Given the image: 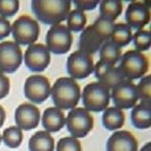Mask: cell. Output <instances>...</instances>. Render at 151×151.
<instances>
[{
    "instance_id": "277c9868",
    "label": "cell",
    "mask_w": 151,
    "mask_h": 151,
    "mask_svg": "<svg viewBox=\"0 0 151 151\" xmlns=\"http://www.w3.org/2000/svg\"><path fill=\"white\" fill-rule=\"evenodd\" d=\"M110 89L99 82H92L84 87L82 92V102L84 109L92 112H102L110 103Z\"/></svg>"
},
{
    "instance_id": "7c38bea8",
    "label": "cell",
    "mask_w": 151,
    "mask_h": 151,
    "mask_svg": "<svg viewBox=\"0 0 151 151\" xmlns=\"http://www.w3.org/2000/svg\"><path fill=\"white\" fill-rule=\"evenodd\" d=\"M24 63L33 73H43L50 64V51L43 44L30 45L24 52Z\"/></svg>"
},
{
    "instance_id": "cb8c5ba5",
    "label": "cell",
    "mask_w": 151,
    "mask_h": 151,
    "mask_svg": "<svg viewBox=\"0 0 151 151\" xmlns=\"http://www.w3.org/2000/svg\"><path fill=\"white\" fill-rule=\"evenodd\" d=\"M99 58L101 62L115 66L122 58V48L111 41H106L99 49Z\"/></svg>"
},
{
    "instance_id": "8d00e7d4",
    "label": "cell",
    "mask_w": 151,
    "mask_h": 151,
    "mask_svg": "<svg viewBox=\"0 0 151 151\" xmlns=\"http://www.w3.org/2000/svg\"><path fill=\"white\" fill-rule=\"evenodd\" d=\"M1 140H2V136H1V133H0V144H1Z\"/></svg>"
},
{
    "instance_id": "8992f818",
    "label": "cell",
    "mask_w": 151,
    "mask_h": 151,
    "mask_svg": "<svg viewBox=\"0 0 151 151\" xmlns=\"http://www.w3.org/2000/svg\"><path fill=\"white\" fill-rule=\"evenodd\" d=\"M68 132L73 138L85 137L94 127V118L84 108H75L70 110L65 120Z\"/></svg>"
},
{
    "instance_id": "7a4b0ae2",
    "label": "cell",
    "mask_w": 151,
    "mask_h": 151,
    "mask_svg": "<svg viewBox=\"0 0 151 151\" xmlns=\"http://www.w3.org/2000/svg\"><path fill=\"white\" fill-rule=\"evenodd\" d=\"M50 94L55 108L62 111L75 109L81 98L80 85L70 77L58 79L50 89Z\"/></svg>"
},
{
    "instance_id": "1f68e13d",
    "label": "cell",
    "mask_w": 151,
    "mask_h": 151,
    "mask_svg": "<svg viewBox=\"0 0 151 151\" xmlns=\"http://www.w3.org/2000/svg\"><path fill=\"white\" fill-rule=\"evenodd\" d=\"M73 2L76 6V8H77V10L84 12V11H91V10L95 9L100 3V1L99 0H93V1H82V0H79L78 1V0H75Z\"/></svg>"
},
{
    "instance_id": "836d02e7",
    "label": "cell",
    "mask_w": 151,
    "mask_h": 151,
    "mask_svg": "<svg viewBox=\"0 0 151 151\" xmlns=\"http://www.w3.org/2000/svg\"><path fill=\"white\" fill-rule=\"evenodd\" d=\"M10 92V80L0 71V100L6 97Z\"/></svg>"
},
{
    "instance_id": "5b68a950",
    "label": "cell",
    "mask_w": 151,
    "mask_h": 151,
    "mask_svg": "<svg viewBox=\"0 0 151 151\" xmlns=\"http://www.w3.org/2000/svg\"><path fill=\"white\" fill-rule=\"evenodd\" d=\"M12 35L17 45H33L40 35L38 22L28 15L19 16L12 24Z\"/></svg>"
},
{
    "instance_id": "ffe728a7",
    "label": "cell",
    "mask_w": 151,
    "mask_h": 151,
    "mask_svg": "<svg viewBox=\"0 0 151 151\" xmlns=\"http://www.w3.org/2000/svg\"><path fill=\"white\" fill-rule=\"evenodd\" d=\"M126 116L124 111L116 106L106 108L102 115V124L103 127L109 131L120 129L124 124Z\"/></svg>"
},
{
    "instance_id": "e0dca14e",
    "label": "cell",
    "mask_w": 151,
    "mask_h": 151,
    "mask_svg": "<svg viewBox=\"0 0 151 151\" xmlns=\"http://www.w3.org/2000/svg\"><path fill=\"white\" fill-rule=\"evenodd\" d=\"M103 40L99 36L96 30L94 29L92 24L87 28H84V30L81 32L80 38H79V50L86 52L88 54H94L103 45Z\"/></svg>"
},
{
    "instance_id": "d6986e66",
    "label": "cell",
    "mask_w": 151,
    "mask_h": 151,
    "mask_svg": "<svg viewBox=\"0 0 151 151\" xmlns=\"http://www.w3.org/2000/svg\"><path fill=\"white\" fill-rule=\"evenodd\" d=\"M131 124L136 129H149L151 127V103L140 102L135 104L131 112Z\"/></svg>"
},
{
    "instance_id": "9a60e30c",
    "label": "cell",
    "mask_w": 151,
    "mask_h": 151,
    "mask_svg": "<svg viewBox=\"0 0 151 151\" xmlns=\"http://www.w3.org/2000/svg\"><path fill=\"white\" fill-rule=\"evenodd\" d=\"M94 71L98 82L104 85L105 87H108L109 89H113L124 80V77L120 73L118 67L105 64L101 61L94 65Z\"/></svg>"
},
{
    "instance_id": "83f0119b",
    "label": "cell",
    "mask_w": 151,
    "mask_h": 151,
    "mask_svg": "<svg viewBox=\"0 0 151 151\" xmlns=\"http://www.w3.org/2000/svg\"><path fill=\"white\" fill-rule=\"evenodd\" d=\"M138 98L140 102L151 103V76L147 75L140 79L138 85H136Z\"/></svg>"
},
{
    "instance_id": "44dd1931",
    "label": "cell",
    "mask_w": 151,
    "mask_h": 151,
    "mask_svg": "<svg viewBox=\"0 0 151 151\" xmlns=\"http://www.w3.org/2000/svg\"><path fill=\"white\" fill-rule=\"evenodd\" d=\"M30 151H53L54 139L47 131H37L29 139Z\"/></svg>"
},
{
    "instance_id": "5bb4252c",
    "label": "cell",
    "mask_w": 151,
    "mask_h": 151,
    "mask_svg": "<svg viewBox=\"0 0 151 151\" xmlns=\"http://www.w3.org/2000/svg\"><path fill=\"white\" fill-rule=\"evenodd\" d=\"M41 118V113L36 105L31 103H22L15 111V122L16 127L20 130H30L35 129L38 126Z\"/></svg>"
},
{
    "instance_id": "d4e9b609",
    "label": "cell",
    "mask_w": 151,
    "mask_h": 151,
    "mask_svg": "<svg viewBox=\"0 0 151 151\" xmlns=\"http://www.w3.org/2000/svg\"><path fill=\"white\" fill-rule=\"evenodd\" d=\"M67 29L70 32H82L85 28V24L87 22V17L84 12L79 11V10H73L68 14L67 18Z\"/></svg>"
},
{
    "instance_id": "484cf974",
    "label": "cell",
    "mask_w": 151,
    "mask_h": 151,
    "mask_svg": "<svg viewBox=\"0 0 151 151\" xmlns=\"http://www.w3.org/2000/svg\"><path fill=\"white\" fill-rule=\"evenodd\" d=\"M22 138H24L22 131L18 127H16V126L9 127L3 131L2 140L9 148H12V149L18 148L22 143Z\"/></svg>"
},
{
    "instance_id": "2e32d148",
    "label": "cell",
    "mask_w": 151,
    "mask_h": 151,
    "mask_svg": "<svg viewBox=\"0 0 151 151\" xmlns=\"http://www.w3.org/2000/svg\"><path fill=\"white\" fill-rule=\"evenodd\" d=\"M106 151H138V142L129 131H116L106 142Z\"/></svg>"
},
{
    "instance_id": "ba28073f",
    "label": "cell",
    "mask_w": 151,
    "mask_h": 151,
    "mask_svg": "<svg viewBox=\"0 0 151 151\" xmlns=\"http://www.w3.org/2000/svg\"><path fill=\"white\" fill-rule=\"evenodd\" d=\"M66 67L70 78L73 80L85 79L94 71L93 57L86 52L77 50L68 57Z\"/></svg>"
},
{
    "instance_id": "4fadbf2b",
    "label": "cell",
    "mask_w": 151,
    "mask_h": 151,
    "mask_svg": "<svg viewBox=\"0 0 151 151\" xmlns=\"http://www.w3.org/2000/svg\"><path fill=\"white\" fill-rule=\"evenodd\" d=\"M124 17L131 29L142 30L150 22V9L146 2H131L126 10Z\"/></svg>"
},
{
    "instance_id": "4dcf8cb0",
    "label": "cell",
    "mask_w": 151,
    "mask_h": 151,
    "mask_svg": "<svg viewBox=\"0 0 151 151\" xmlns=\"http://www.w3.org/2000/svg\"><path fill=\"white\" fill-rule=\"evenodd\" d=\"M57 151H82L81 143L73 137H63L58 142Z\"/></svg>"
},
{
    "instance_id": "d590c367",
    "label": "cell",
    "mask_w": 151,
    "mask_h": 151,
    "mask_svg": "<svg viewBox=\"0 0 151 151\" xmlns=\"http://www.w3.org/2000/svg\"><path fill=\"white\" fill-rule=\"evenodd\" d=\"M139 151H151V143H147Z\"/></svg>"
},
{
    "instance_id": "f546056e",
    "label": "cell",
    "mask_w": 151,
    "mask_h": 151,
    "mask_svg": "<svg viewBox=\"0 0 151 151\" xmlns=\"http://www.w3.org/2000/svg\"><path fill=\"white\" fill-rule=\"evenodd\" d=\"M18 0H0V15L1 17H12L18 12Z\"/></svg>"
},
{
    "instance_id": "4316f807",
    "label": "cell",
    "mask_w": 151,
    "mask_h": 151,
    "mask_svg": "<svg viewBox=\"0 0 151 151\" xmlns=\"http://www.w3.org/2000/svg\"><path fill=\"white\" fill-rule=\"evenodd\" d=\"M132 41L134 44L136 51H145L149 50L151 45V32L150 30H137L132 36Z\"/></svg>"
},
{
    "instance_id": "30bf717a",
    "label": "cell",
    "mask_w": 151,
    "mask_h": 151,
    "mask_svg": "<svg viewBox=\"0 0 151 151\" xmlns=\"http://www.w3.org/2000/svg\"><path fill=\"white\" fill-rule=\"evenodd\" d=\"M22 48L15 42L0 43V71L2 73H15L22 65Z\"/></svg>"
},
{
    "instance_id": "7402d4cb",
    "label": "cell",
    "mask_w": 151,
    "mask_h": 151,
    "mask_svg": "<svg viewBox=\"0 0 151 151\" xmlns=\"http://www.w3.org/2000/svg\"><path fill=\"white\" fill-rule=\"evenodd\" d=\"M122 2L119 0H103L99 3V18L114 22L122 14Z\"/></svg>"
},
{
    "instance_id": "f1b7e54d",
    "label": "cell",
    "mask_w": 151,
    "mask_h": 151,
    "mask_svg": "<svg viewBox=\"0 0 151 151\" xmlns=\"http://www.w3.org/2000/svg\"><path fill=\"white\" fill-rule=\"evenodd\" d=\"M114 24H115L112 22H108V20L102 18H98L92 26L96 30V32L99 34L100 37L103 40V42H106L111 38V34H112V31H113Z\"/></svg>"
},
{
    "instance_id": "52a82bcc",
    "label": "cell",
    "mask_w": 151,
    "mask_h": 151,
    "mask_svg": "<svg viewBox=\"0 0 151 151\" xmlns=\"http://www.w3.org/2000/svg\"><path fill=\"white\" fill-rule=\"evenodd\" d=\"M73 34L64 24L51 26L46 35V47L53 54H65L71 48Z\"/></svg>"
},
{
    "instance_id": "9c48e42d",
    "label": "cell",
    "mask_w": 151,
    "mask_h": 151,
    "mask_svg": "<svg viewBox=\"0 0 151 151\" xmlns=\"http://www.w3.org/2000/svg\"><path fill=\"white\" fill-rule=\"evenodd\" d=\"M50 82L43 75H32L28 77L24 82V96L30 101L41 104L50 96Z\"/></svg>"
},
{
    "instance_id": "e575fe53",
    "label": "cell",
    "mask_w": 151,
    "mask_h": 151,
    "mask_svg": "<svg viewBox=\"0 0 151 151\" xmlns=\"http://www.w3.org/2000/svg\"><path fill=\"white\" fill-rule=\"evenodd\" d=\"M6 120V111L2 108V105H0V128L2 127Z\"/></svg>"
},
{
    "instance_id": "603a6c76",
    "label": "cell",
    "mask_w": 151,
    "mask_h": 151,
    "mask_svg": "<svg viewBox=\"0 0 151 151\" xmlns=\"http://www.w3.org/2000/svg\"><path fill=\"white\" fill-rule=\"evenodd\" d=\"M132 29L127 24L119 22L114 24L113 31L111 34V42L114 43L119 48L126 47L132 41Z\"/></svg>"
},
{
    "instance_id": "d6a6232c",
    "label": "cell",
    "mask_w": 151,
    "mask_h": 151,
    "mask_svg": "<svg viewBox=\"0 0 151 151\" xmlns=\"http://www.w3.org/2000/svg\"><path fill=\"white\" fill-rule=\"evenodd\" d=\"M12 32V26L11 22L8 19L0 17V41L8 37Z\"/></svg>"
},
{
    "instance_id": "8fae6325",
    "label": "cell",
    "mask_w": 151,
    "mask_h": 151,
    "mask_svg": "<svg viewBox=\"0 0 151 151\" xmlns=\"http://www.w3.org/2000/svg\"><path fill=\"white\" fill-rule=\"evenodd\" d=\"M111 98L113 100L114 105L120 110L132 109L139 100L136 85L127 79H124L122 83L114 87Z\"/></svg>"
},
{
    "instance_id": "6da1fadb",
    "label": "cell",
    "mask_w": 151,
    "mask_h": 151,
    "mask_svg": "<svg viewBox=\"0 0 151 151\" xmlns=\"http://www.w3.org/2000/svg\"><path fill=\"white\" fill-rule=\"evenodd\" d=\"M69 0H33L31 9L38 22L44 24H60L70 12Z\"/></svg>"
},
{
    "instance_id": "ac0fdd59",
    "label": "cell",
    "mask_w": 151,
    "mask_h": 151,
    "mask_svg": "<svg viewBox=\"0 0 151 151\" xmlns=\"http://www.w3.org/2000/svg\"><path fill=\"white\" fill-rule=\"evenodd\" d=\"M65 115L62 110L58 108H47L42 116V124L49 133L59 132L65 126Z\"/></svg>"
},
{
    "instance_id": "3957f363",
    "label": "cell",
    "mask_w": 151,
    "mask_h": 151,
    "mask_svg": "<svg viewBox=\"0 0 151 151\" xmlns=\"http://www.w3.org/2000/svg\"><path fill=\"white\" fill-rule=\"evenodd\" d=\"M119 70L127 80L143 78L149 70V60L145 54L136 50H129L120 58Z\"/></svg>"
}]
</instances>
